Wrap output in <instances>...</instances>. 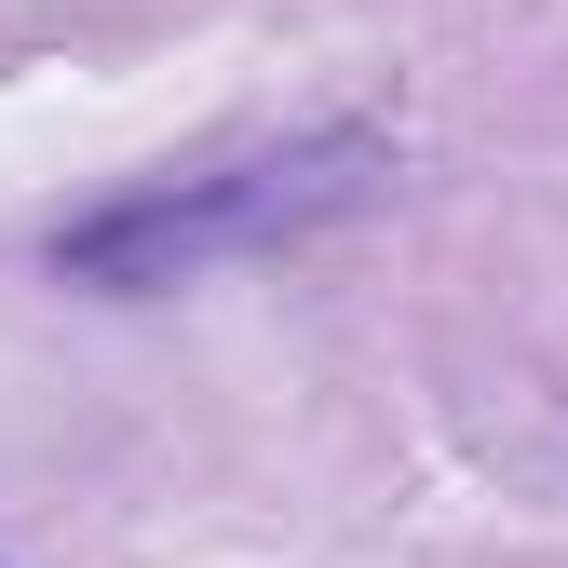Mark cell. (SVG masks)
Segmentation results:
<instances>
[{
	"instance_id": "cell-1",
	"label": "cell",
	"mask_w": 568,
	"mask_h": 568,
	"mask_svg": "<svg viewBox=\"0 0 568 568\" xmlns=\"http://www.w3.org/2000/svg\"><path fill=\"white\" fill-rule=\"evenodd\" d=\"M393 176V150L366 122H325V135H284V150H231V163H190L95 203V217L54 231V284H95V298H163V284H203L231 257H271L325 217H352Z\"/></svg>"
}]
</instances>
